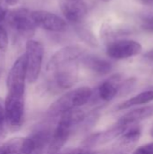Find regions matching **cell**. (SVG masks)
I'll list each match as a JSON object with an SVG mask.
<instances>
[{
  "label": "cell",
  "mask_w": 153,
  "mask_h": 154,
  "mask_svg": "<svg viewBox=\"0 0 153 154\" xmlns=\"http://www.w3.org/2000/svg\"><path fill=\"white\" fill-rule=\"evenodd\" d=\"M93 90L88 87H81L69 91L50 106L47 112L49 117H59L66 112L85 106L93 97Z\"/></svg>",
  "instance_id": "1"
},
{
  "label": "cell",
  "mask_w": 153,
  "mask_h": 154,
  "mask_svg": "<svg viewBox=\"0 0 153 154\" xmlns=\"http://www.w3.org/2000/svg\"><path fill=\"white\" fill-rule=\"evenodd\" d=\"M24 55L26 58L27 82L32 84L37 81L41 71L44 57L43 44L33 39L28 40L25 45Z\"/></svg>",
  "instance_id": "2"
},
{
  "label": "cell",
  "mask_w": 153,
  "mask_h": 154,
  "mask_svg": "<svg viewBox=\"0 0 153 154\" xmlns=\"http://www.w3.org/2000/svg\"><path fill=\"white\" fill-rule=\"evenodd\" d=\"M31 13L24 7H18L7 12L6 22L8 25L23 36H32L36 29V24L32 19Z\"/></svg>",
  "instance_id": "3"
},
{
  "label": "cell",
  "mask_w": 153,
  "mask_h": 154,
  "mask_svg": "<svg viewBox=\"0 0 153 154\" xmlns=\"http://www.w3.org/2000/svg\"><path fill=\"white\" fill-rule=\"evenodd\" d=\"M142 51V44L134 40L122 39L107 44L106 54L115 60H125L139 55Z\"/></svg>",
  "instance_id": "4"
},
{
  "label": "cell",
  "mask_w": 153,
  "mask_h": 154,
  "mask_svg": "<svg viewBox=\"0 0 153 154\" xmlns=\"http://www.w3.org/2000/svg\"><path fill=\"white\" fill-rule=\"evenodd\" d=\"M50 74V86L55 88L68 89L72 88L78 81V66L74 61L58 68Z\"/></svg>",
  "instance_id": "5"
},
{
  "label": "cell",
  "mask_w": 153,
  "mask_h": 154,
  "mask_svg": "<svg viewBox=\"0 0 153 154\" xmlns=\"http://www.w3.org/2000/svg\"><path fill=\"white\" fill-rule=\"evenodd\" d=\"M85 50L79 45H69L57 51L47 63L46 70L49 73L53 72L58 68L77 61L80 57H83Z\"/></svg>",
  "instance_id": "6"
},
{
  "label": "cell",
  "mask_w": 153,
  "mask_h": 154,
  "mask_svg": "<svg viewBox=\"0 0 153 154\" xmlns=\"http://www.w3.org/2000/svg\"><path fill=\"white\" fill-rule=\"evenodd\" d=\"M31 16L37 27L49 32H62L68 28V24L63 18L46 10L32 11Z\"/></svg>",
  "instance_id": "7"
},
{
  "label": "cell",
  "mask_w": 153,
  "mask_h": 154,
  "mask_svg": "<svg viewBox=\"0 0 153 154\" xmlns=\"http://www.w3.org/2000/svg\"><path fill=\"white\" fill-rule=\"evenodd\" d=\"M59 6L64 17L74 24L80 23L88 13L84 0H60Z\"/></svg>",
  "instance_id": "8"
},
{
  "label": "cell",
  "mask_w": 153,
  "mask_h": 154,
  "mask_svg": "<svg viewBox=\"0 0 153 154\" xmlns=\"http://www.w3.org/2000/svg\"><path fill=\"white\" fill-rule=\"evenodd\" d=\"M0 154H40L30 137H15L0 145Z\"/></svg>",
  "instance_id": "9"
},
{
  "label": "cell",
  "mask_w": 153,
  "mask_h": 154,
  "mask_svg": "<svg viewBox=\"0 0 153 154\" xmlns=\"http://www.w3.org/2000/svg\"><path fill=\"white\" fill-rule=\"evenodd\" d=\"M127 128L128 127L116 123L114 126H112L111 128H109L106 131L91 134L85 140L83 144L86 148L106 144L112 140L119 138L126 131Z\"/></svg>",
  "instance_id": "10"
},
{
  "label": "cell",
  "mask_w": 153,
  "mask_h": 154,
  "mask_svg": "<svg viewBox=\"0 0 153 154\" xmlns=\"http://www.w3.org/2000/svg\"><path fill=\"white\" fill-rule=\"evenodd\" d=\"M121 81L119 76H115L103 81L97 88V96L103 102L112 101L120 93Z\"/></svg>",
  "instance_id": "11"
},
{
  "label": "cell",
  "mask_w": 153,
  "mask_h": 154,
  "mask_svg": "<svg viewBox=\"0 0 153 154\" xmlns=\"http://www.w3.org/2000/svg\"><path fill=\"white\" fill-rule=\"evenodd\" d=\"M81 62L87 69L97 75H107L113 69V65L110 61L96 55L83 56Z\"/></svg>",
  "instance_id": "12"
},
{
  "label": "cell",
  "mask_w": 153,
  "mask_h": 154,
  "mask_svg": "<svg viewBox=\"0 0 153 154\" xmlns=\"http://www.w3.org/2000/svg\"><path fill=\"white\" fill-rule=\"evenodd\" d=\"M151 116H153V106L140 107L137 109H133L128 112L127 114L124 115L117 121V123L126 127H129L131 125H136L142 120L147 119Z\"/></svg>",
  "instance_id": "13"
},
{
  "label": "cell",
  "mask_w": 153,
  "mask_h": 154,
  "mask_svg": "<svg viewBox=\"0 0 153 154\" xmlns=\"http://www.w3.org/2000/svg\"><path fill=\"white\" fill-rule=\"evenodd\" d=\"M153 101V90H147L143 91L138 95H136L133 97H131L123 103L119 104L117 106L118 110H124L128 109L130 107L135 106H140L143 104H148L150 102Z\"/></svg>",
  "instance_id": "14"
},
{
  "label": "cell",
  "mask_w": 153,
  "mask_h": 154,
  "mask_svg": "<svg viewBox=\"0 0 153 154\" xmlns=\"http://www.w3.org/2000/svg\"><path fill=\"white\" fill-rule=\"evenodd\" d=\"M142 135V129L136 125H131L129 126L126 131L119 137V143L123 145L128 146L133 148V146L139 141L140 137Z\"/></svg>",
  "instance_id": "15"
},
{
  "label": "cell",
  "mask_w": 153,
  "mask_h": 154,
  "mask_svg": "<svg viewBox=\"0 0 153 154\" xmlns=\"http://www.w3.org/2000/svg\"><path fill=\"white\" fill-rule=\"evenodd\" d=\"M74 30L77 35L80 38V40L83 41L85 43H87L88 46L93 48L98 46V40L90 29L83 25H80V23H78V24H75Z\"/></svg>",
  "instance_id": "16"
},
{
  "label": "cell",
  "mask_w": 153,
  "mask_h": 154,
  "mask_svg": "<svg viewBox=\"0 0 153 154\" xmlns=\"http://www.w3.org/2000/svg\"><path fill=\"white\" fill-rule=\"evenodd\" d=\"M9 44V37L7 31L4 26L0 24V51H5L8 48Z\"/></svg>",
  "instance_id": "17"
},
{
  "label": "cell",
  "mask_w": 153,
  "mask_h": 154,
  "mask_svg": "<svg viewBox=\"0 0 153 154\" xmlns=\"http://www.w3.org/2000/svg\"><path fill=\"white\" fill-rule=\"evenodd\" d=\"M6 122L5 109V101L0 98V139L3 137L5 133V126Z\"/></svg>",
  "instance_id": "18"
},
{
  "label": "cell",
  "mask_w": 153,
  "mask_h": 154,
  "mask_svg": "<svg viewBox=\"0 0 153 154\" xmlns=\"http://www.w3.org/2000/svg\"><path fill=\"white\" fill-rule=\"evenodd\" d=\"M131 150H132L131 147L123 145L122 143H119L117 144V146L113 147L112 149H110L108 151H106V152H102L101 154H128Z\"/></svg>",
  "instance_id": "19"
},
{
  "label": "cell",
  "mask_w": 153,
  "mask_h": 154,
  "mask_svg": "<svg viewBox=\"0 0 153 154\" xmlns=\"http://www.w3.org/2000/svg\"><path fill=\"white\" fill-rule=\"evenodd\" d=\"M133 154H153V143L138 147Z\"/></svg>",
  "instance_id": "20"
},
{
  "label": "cell",
  "mask_w": 153,
  "mask_h": 154,
  "mask_svg": "<svg viewBox=\"0 0 153 154\" xmlns=\"http://www.w3.org/2000/svg\"><path fill=\"white\" fill-rule=\"evenodd\" d=\"M142 28L144 31L153 32V15H150L145 17L142 22Z\"/></svg>",
  "instance_id": "21"
},
{
  "label": "cell",
  "mask_w": 153,
  "mask_h": 154,
  "mask_svg": "<svg viewBox=\"0 0 153 154\" xmlns=\"http://www.w3.org/2000/svg\"><path fill=\"white\" fill-rule=\"evenodd\" d=\"M7 10L0 4V23L3 22L4 20H5L6 15H7Z\"/></svg>",
  "instance_id": "22"
},
{
  "label": "cell",
  "mask_w": 153,
  "mask_h": 154,
  "mask_svg": "<svg viewBox=\"0 0 153 154\" xmlns=\"http://www.w3.org/2000/svg\"><path fill=\"white\" fill-rule=\"evenodd\" d=\"M144 57L148 60H153V49L147 51L145 54H144Z\"/></svg>",
  "instance_id": "23"
},
{
  "label": "cell",
  "mask_w": 153,
  "mask_h": 154,
  "mask_svg": "<svg viewBox=\"0 0 153 154\" xmlns=\"http://www.w3.org/2000/svg\"><path fill=\"white\" fill-rule=\"evenodd\" d=\"M8 5H15L18 2H19V0H4Z\"/></svg>",
  "instance_id": "24"
},
{
  "label": "cell",
  "mask_w": 153,
  "mask_h": 154,
  "mask_svg": "<svg viewBox=\"0 0 153 154\" xmlns=\"http://www.w3.org/2000/svg\"><path fill=\"white\" fill-rule=\"evenodd\" d=\"M150 133H151V136L153 137V126L151 127V132H150Z\"/></svg>",
  "instance_id": "25"
},
{
  "label": "cell",
  "mask_w": 153,
  "mask_h": 154,
  "mask_svg": "<svg viewBox=\"0 0 153 154\" xmlns=\"http://www.w3.org/2000/svg\"><path fill=\"white\" fill-rule=\"evenodd\" d=\"M145 3H151V2H153V0H143Z\"/></svg>",
  "instance_id": "26"
},
{
  "label": "cell",
  "mask_w": 153,
  "mask_h": 154,
  "mask_svg": "<svg viewBox=\"0 0 153 154\" xmlns=\"http://www.w3.org/2000/svg\"><path fill=\"white\" fill-rule=\"evenodd\" d=\"M101 1H103V2H106V3H107V2H110L111 0H101Z\"/></svg>",
  "instance_id": "27"
}]
</instances>
